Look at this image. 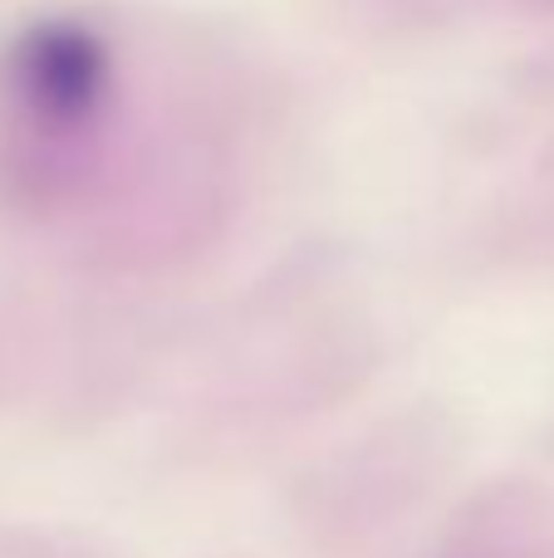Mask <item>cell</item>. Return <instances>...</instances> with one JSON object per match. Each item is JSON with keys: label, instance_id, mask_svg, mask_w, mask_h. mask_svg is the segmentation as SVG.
Returning a JSON list of instances; mask_svg holds the SVG:
<instances>
[{"label": "cell", "instance_id": "6da1fadb", "mask_svg": "<svg viewBox=\"0 0 554 558\" xmlns=\"http://www.w3.org/2000/svg\"><path fill=\"white\" fill-rule=\"evenodd\" d=\"M5 104L45 153H79L108 137L118 108V49L88 20H39L5 54Z\"/></svg>", "mask_w": 554, "mask_h": 558}]
</instances>
